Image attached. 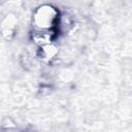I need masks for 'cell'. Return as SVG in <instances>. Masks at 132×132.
Instances as JSON below:
<instances>
[{
  "instance_id": "cell-1",
  "label": "cell",
  "mask_w": 132,
  "mask_h": 132,
  "mask_svg": "<svg viewBox=\"0 0 132 132\" xmlns=\"http://www.w3.org/2000/svg\"><path fill=\"white\" fill-rule=\"evenodd\" d=\"M58 23V11L51 5L39 7L34 14L33 25L35 27V38L38 41H43L42 44L48 43L51 33Z\"/></svg>"
}]
</instances>
